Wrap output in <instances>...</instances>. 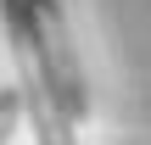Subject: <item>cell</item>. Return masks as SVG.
Returning <instances> with one entry per match:
<instances>
[{
	"label": "cell",
	"instance_id": "obj_1",
	"mask_svg": "<svg viewBox=\"0 0 151 145\" xmlns=\"http://www.w3.org/2000/svg\"><path fill=\"white\" fill-rule=\"evenodd\" d=\"M17 123H22V89L11 84V89H0V145H11Z\"/></svg>",
	"mask_w": 151,
	"mask_h": 145
}]
</instances>
